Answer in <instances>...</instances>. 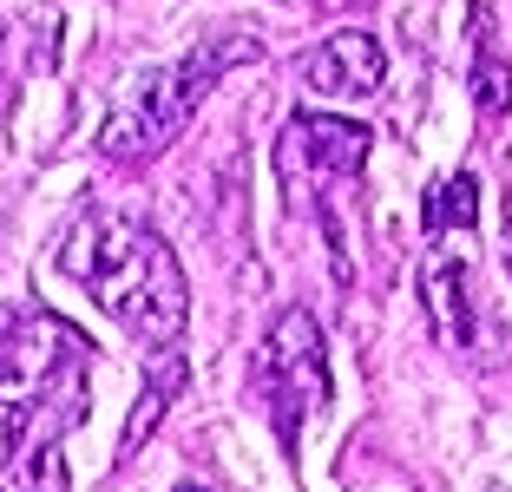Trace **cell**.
I'll return each instance as SVG.
<instances>
[{"label":"cell","instance_id":"52a82bcc","mask_svg":"<svg viewBox=\"0 0 512 492\" xmlns=\"http://www.w3.org/2000/svg\"><path fill=\"white\" fill-rule=\"evenodd\" d=\"M421 302H427V322H434L440 348L467 355V348L480 342V309H473V296H467V263H460V256L434 250L421 263Z\"/></svg>","mask_w":512,"mask_h":492},{"label":"cell","instance_id":"4fadbf2b","mask_svg":"<svg viewBox=\"0 0 512 492\" xmlns=\"http://www.w3.org/2000/svg\"><path fill=\"white\" fill-rule=\"evenodd\" d=\"M276 7H289V14H309V7H329V0H276Z\"/></svg>","mask_w":512,"mask_h":492},{"label":"cell","instance_id":"8fae6325","mask_svg":"<svg viewBox=\"0 0 512 492\" xmlns=\"http://www.w3.org/2000/svg\"><path fill=\"white\" fill-rule=\"evenodd\" d=\"M0 492H66V460L60 447H27L20 466H7Z\"/></svg>","mask_w":512,"mask_h":492},{"label":"cell","instance_id":"30bf717a","mask_svg":"<svg viewBox=\"0 0 512 492\" xmlns=\"http://www.w3.org/2000/svg\"><path fill=\"white\" fill-rule=\"evenodd\" d=\"M473 40H480V53H473V105L486 119H506L512 112V60L486 40V14L473 20Z\"/></svg>","mask_w":512,"mask_h":492},{"label":"cell","instance_id":"9a60e30c","mask_svg":"<svg viewBox=\"0 0 512 492\" xmlns=\"http://www.w3.org/2000/svg\"><path fill=\"white\" fill-rule=\"evenodd\" d=\"M178 492H204V486H178Z\"/></svg>","mask_w":512,"mask_h":492},{"label":"cell","instance_id":"8992f818","mask_svg":"<svg viewBox=\"0 0 512 492\" xmlns=\"http://www.w3.org/2000/svg\"><path fill=\"white\" fill-rule=\"evenodd\" d=\"M79 335L66 322H53V315L40 309H14V302H0V394L14 388H40L46 374L60 368L66 355H79Z\"/></svg>","mask_w":512,"mask_h":492},{"label":"cell","instance_id":"6da1fadb","mask_svg":"<svg viewBox=\"0 0 512 492\" xmlns=\"http://www.w3.org/2000/svg\"><path fill=\"white\" fill-rule=\"evenodd\" d=\"M60 269L151 355L184 342L191 289H184L178 250L158 230H145L138 217H106V210L79 217L60 243Z\"/></svg>","mask_w":512,"mask_h":492},{"label":"cell","instance_id":"ba28073f","mask_svg":"<svg viewBox=\"0 0 512 492\" xmlns=\"http://www.w3.org/2000/svg\"><path fill=\"white\" fill-rule=\"evenodd\" d=\"M184 394V355L178 348H165V355H151V368H145V394H138V407H132V420H125V440H119V460H132L138 447L151 440V427H158V414H165L171 401Z\"/></svg>","mask_w":512,"mask_h":492},{"label":"cell","instance_id":"7c38bea8","mask_svg":"<svg viewBox=\"0 0 512 492\" xmlns=\"http://www.w3.org/2000/svg\"><path fill=\"white\" fill-rule=\"evenodd\" d=\"M33 447V407L27 394H0V479L7 466H20V453Z\"/></svg>","mask_w":512,"mask_h":492},{"label":"cell","instance_id":"7a4b0ae2","mask_svg":"<svg viewBox=\"0 0 512 492\" xmlns=\"http://www.w3.org/2000/svg\"><path fill=\"white\" fill-rule=\"evenodd\" d=\"M243 60H256V40L250 33H224V40H204V46H191L184 60H165L158 73H145L132 92H125V105L106 119L99 158H112V164L158 158V151L197 119V105L211 99L217 79H224L230 66H243Z\"/></svg>","mask_w":512,"mask_h":492},{"label":"cell","instance_id":"5b68a950","mask_svg":"<svg viewBox=\"0 0 512 492\" xmlns=\"http://www.w3.org/2000/svg\"><path fill=\"white\" fill-rule=\"evenodd\" d=\"M296 79H302V92H316V99H368V92H381V79H388V53H381L375 33L342 27V33H329V40L302 46Z\"/></svg>","mask_w":512,"mask_h":492},{"label":"cell","instance_id":"5bb4252c","mask_svg":"<svg viewBox=\"0 0 512 492\" xmlns=\"http://www.w3.org/2000/svg\"><path fill=\"white\" fill-rule=\"evenodd\" d=\"M506 276H512V224H506Z\"/></svg>","mask_w":512,"mask_h":492},{"label":"cell","instance_id":"9c48e42d","mask_svg":"<svg viewBox=\"0 0 512 492\" xmlns=\"http://www.w3.org/2000/svg\"><path fill=\"white\" fill-rule=\"evenodd\" d=\"M427 230L447 237V230H473L480 224V178L473 171H447V178L427 184V204H421Z\"/></svg>","mask_w":512,"mask_h":492},{"label":"cell","instance_id":"3957f363","mask_svg":"<svg viewBox=\"0 0 512 492\" xmlns=\"http://www.w3.org/2000/svg\"><path fill=\"white\" fill-rule=\"evenodd\" d=\"M256 401L270 407L276 440L296 453L309 414L329 407V348H322V322L309 309H283L256 348Z\"/></svg>","mask_w":512,"mask_h":492},{"label":"cell","instance_id":"277c9868","mask_svg":"<svg viewBox=\"0 0 512 492\" xmlns=\"http://www.w3.org/2000/svg\"><path fill=\"white\" fill-rule=\"evenodd\" d=\"M368 132L362 119H335V112H296L276 138V178H283L289 197H316V191H335L348 184L355 171L368 164Z\"/></svg>","mask_w":512,"mask_h":492}]
</instances>
